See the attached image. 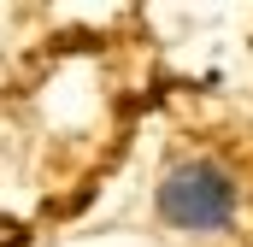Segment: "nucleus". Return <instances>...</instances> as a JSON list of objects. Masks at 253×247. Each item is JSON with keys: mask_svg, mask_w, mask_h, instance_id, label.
Instances as JSON below:
<instances>
[{"mask_svg": "<svg viewBox=\"0 0 253 247\" xmlns=\"http://www.w3.org/2000/svg\"><path fill=\"white\" fill-rule=\"evenodd\" d=\"M236 212V188L218 165L194 159V165H177L165 183H159V218L177 224V230H224Z\"/></svg>", "mask_w": 253, "mask_h": 247, "instance_id": "nucleus-1", "label": "nucleus"}]
</instances>
